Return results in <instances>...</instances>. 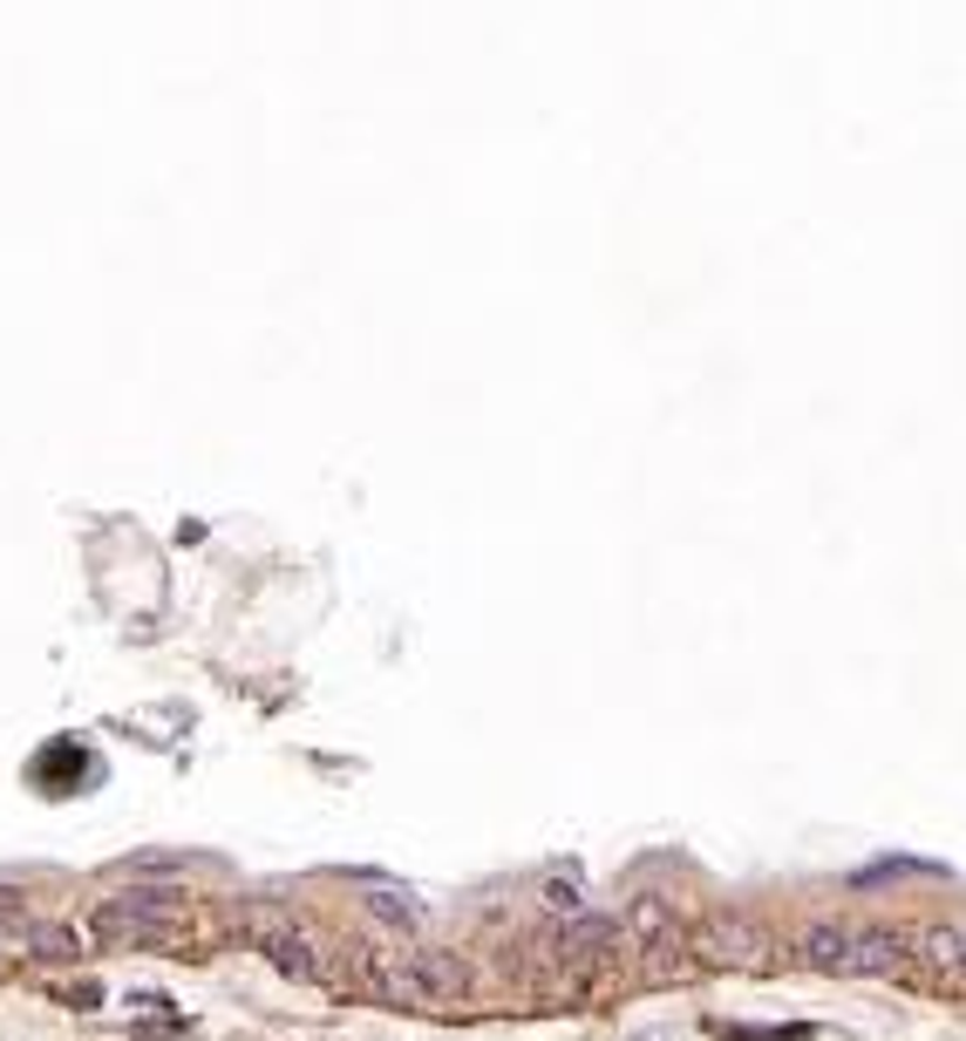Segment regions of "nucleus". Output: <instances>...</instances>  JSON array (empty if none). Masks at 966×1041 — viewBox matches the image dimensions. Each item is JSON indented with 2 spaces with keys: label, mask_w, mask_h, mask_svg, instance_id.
I'll use <instances>...</instances> for the list:
<instances>
[{
  "label": "nucleus",
  "mask_w": 966,
  "mask_h": 1041,
  "mask_svg": "<svg viewBox=\"0 0 966 1041\" xmlns=\"http://www.w3.org/2000/svg\"><path fill=\"white\" fill-rule=\"evenodd\" d=\"M803 960L824 973H892L898 967V940L892 933H837V925H817L803 940Z\"/></svg>",
  "instance_id": "obj_3"
},
{
  "label": "nucleus",
  "mask_w": 966,
  "mask_h": 1041,
  "mask_svg": "<svg viewBox=\"0 0 966 1041\" xmlns=\"http://www.w3.org/2000/svg\"><path fill=\"white\" fill-rule=\"evenodd\" d=\"M368 980L382 988L389 1001H422V1008H436V1001H456L463 994V960L450 953H429V947H409V953H382L368 967Z\"/></svg>",
  "instance_id": "obj_1"
},
{
  "label": "nucleus",
  "mask_w": 966,
  "mask_h": 1041,
  "mask_svg": "<svg viewBox=\"0 0 966 1041\" xmlns=\"http://www.w3.org/2000/svg\"><path fill=\"white\" fill-rule=\"evenodd\" d=\"M184 925V899L178 892H123L95 912V933L102 940H137V947H164Z\"/></svg>",
  "instance_id": "obj_2"
},
{
  "label": "nucleus",
  "mask_w": 966,
  "mask_h": 1041,
  "mask_svg": "<svg viewBox=\"0 0 966 1041\" xmlns=\"http://www.w3.org/2000/svg\"><path fill=\"white\" fill-rule=\"evenodd\" d=\"M368 912H382V919H395V925H415V905L395 899V892H368Z\"/></svg>",
  "instance_id": "obj_4"
}]
</instances>
